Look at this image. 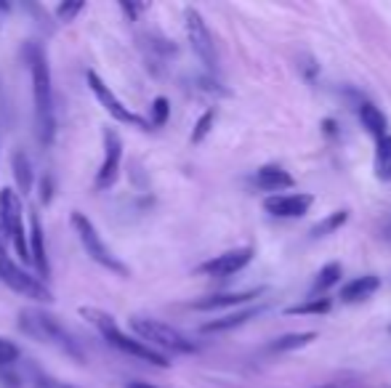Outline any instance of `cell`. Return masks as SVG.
Wrapping results in <instances>:
<instances>
[{
  "instance_id": "1",
  "label": "cell",
  "mask_w": 391,
  "mask_h": 388,
  "mask_svg": "<svg viewBox=\"0 0 391 388\" xmlns=\"http://www.w3.org/2000/svg\"><path fill=\"white\" fill-rule=\"evenodd\" d=\"M32 75V96H35V131L43 147L54 144L56 115H54V85H51V67L38 43H27L24 48Z\"/></svg>"
},
{
  "instance_id": "2",
  "label": "cell",
  "mask_w": 391,
  "mask_h": 388,
  "mask_svg": "<svg viewBox=\"0 0 391 388\" xmlns=\"http://www.w3.org/2000/svg\"><path fill=\"white\" fill-rule=\"evenodd\" d=\"M80 317L83 319H88V324H94L96 330H99V335H101L112 348H118V351L128 354V357H134V359L149 361V364H155V367H171V361L165 359V354L155 351V348H149L147 343H141V340L134 338V335L122 333L120 327H118V322H115V317L107 314V311L94 308V306H83Z\"/></svg>"
},
{
  "instance_id": "3",
  "label": "cell",
  "mask_w": 391,
  "mask_h": 388,
  "mask_svg": "<svg viewBox=\"0 0 391 388\" xmlns=\"http://www.w3.org/2000/svg\"><path fill=\"white\" fill-rule=\"evenodd\" d=\"M19 327L29 338H35L41 343H48V346H56L59 351H64L69 357H75V359H83L80 348L75 343V338L64 330V324L56 317H51V314L41 311V308H24L19 314Z\"/></svg>"
},
{
  "instance_id": "4",
  "label": "cell",
  "mask_w": 391,
  "mask_h": 388,
  "mask_svg": "<svg viewBox=\"0 0 391 388\" xmlns=\"http://www.w3.org/2000/svg\"><path fill=\"white\" fill-rule=\"evenodd\" d=\"M131 330L134 335L141 340V343H147L149 348H162V351H171V354H194L197 346H194V340H189L184 333H178L176 327L171 324H165V322L155 319V317H141V314H136L131 317Z\"/></svg>"
},
{
  "instance_id": "5",
  "label": "cell",
  "mask_w": 391,
  "mask_h": 388,
  "mask_svg": "<svg viewBox=\"0 0 391 388\" xmlns=\"http://www.w3.org/2000/svg\"><path fill=\"white\" fill-rule=\"evenodd\" d=\"M6 240L14 245L16 255L22 261H29V245L24 234V213H22V197L14 189H0V247H6Z\"/></svg>"
},
{
  "instance_id": "6",
  "label": "cell",
  "mask_w": 391,
  "mask_h": 388,
  "mask_svg": "<svg viewBox=\"0 0 391 388\" xmlns=\"http://www.w3.org/2000/svg\"><path fill=\"white\" fill-rule=\"evenodd\" d=\"M72 229H75V234H78V240H80L83 250L88 253L91 261H96L99 266H104L107 271L118 274V277H128V274H131L128 266H125L120 258L109 250L107 242L101 240V234L96 231L94 221H91L88 215H83L75 210V213H72Z\"/></svg>"
},
{
  "instance_id": "7",
  "label": "cell",
  "mask_w": 391,
  "mask_h": 388,
  "mask_svg": "<svg viewBox=\"0 0 391 388\" xmlns=\"http://www.w3.org/2000/svg\"><path fill=\"white\" fill-rule=\"evenodd\" d=\"M0 280L3 285H8L14 293L24 295V298H32V301H45V303H51L54 301V293H51V287L41 280V277H32L29 271L16 264L14 258L8 255L6 247H0Z\"/></svg>"
},
{
  "instance_id": "8",
  "label": "cell",
  "mask_w": 391,
  "mask_h": 388,
  "mask_svg": "<svg viewBox=\"0 0 391 388\" xmlns=\"http://www.w3.org/2000/svg\"><path fill=\"white\" fill-rule=\"evenodd\" d=\"M85 82H88V88L94 91L96 101L101 104V107L107 109V115L112 117V120L122 122V125H134V128H141V131H152L149 128V120H144L141 115H136V112H131V107H125L120 99L115 96V91L109 88L107 82L101 80L99 75H96L94 69L85 75Z\"/></svg>"
},
{
  "instance_id": "9",
  "label": "cell",
  "mask_w": 391,
  "mask_h": 388,
  "mask_svg": "<svg viewBox=\"0 0 391 388\" xmlns=\"http://www.w3.org/2000/svg\"><path fill=\"white\" fill-rule=\"evenodd\" d=\"M184 24H187V38L194 56L203 62V67L208 72H216V45H213L211 29H208L205 19L200 16V11L197 8H184Z\"/></svg>"
},
{
  "instance_id": "10",
  "label": "cell",
  "mask_w": 391,
  "mask_h": 388,
  "mask_svg": "<svg viewBox=\"0 0 391 388\" xmlns=\"http://www.w3.org/2000/svg\"><path fill=\"white\" fill-rule=\"evenodd\" d=\"M120 160H122V141L118 131L112 128H104V160L99 165V173H96L94 187L101 192V189H109L115 181H118V173H120Z\"/></svg>"
},
{
  "instance_id": "11",
  "label": "cell",
  "mask_w": 391,
  "mask_h": 388,
  "mask_svg": "<svg viewBox=\"0 0 391 388\" xmlns=\"http://www.w3.org/2000/svg\"><path fill=\"white\" fill-rule=\"evenodd\" d=\"M250 261H253V247H237V250H227V253L205 261L197 271L208 274V277H232V274L243 271Z\"/></svg>"
},
{
  "instance_id": "12",
  "label": "cell",
  "mask_w": 391,
  "mask_h": 388,
  "mask_svg": "<svg viewBox=\"0 0 391 388\" xmlns=\"http://www.w3.org/2000/svg\"><path fill=\"white\" fill-rule=\"evenodd\" d=\"M311 205H314L311 194H277L264 202L266 213L277 215V218H301L309 213Z\"/></svg>"
},
{
  "instance_id": "13",
  "label": "cell",
  "mask_w": 391,
  "mask_h": 388,
  "mask_svg": "<svg viewBox=\"0 0 391 388\" xmlns=\"http://www.w3.org/2000/svg\"><path fill=\"white\" fill-rule=\"evenodd\" d=\"M29 261L35 264L41 280L45 282L51 277V264H48V255H45V242H43V227L38 213H29Z\"/></svg>"
},
{
  "instance_id": "14",
  "label": "cell",
  "mask_w": 391,
  "mask_h": 388,
  "mask_svg": "<svg viewBox=\"0 0 391 388\" xmlns=\"http://www.w3.org/2000/svg\"><path fill=\"white\" fill-rule=\"evenodd\" d=\"M264 293V287H256V290H245V293H221V295H211V298H203L197 301L194 308L197 311H216V308H229V306H240V303H248L258 295Z\"/></svg>"
},
{
  "instance_id": "15",
  "label": "cell",
  "mask_w": 391,
  "mask_h": 388,
  "mask_svg": "<svg viewBox=\"0 0 391 388\" xmlns=\"http://www.w3.org/2000/svg\"><path fill=\"white\" fill-rule=\"evenodd\" d=\"M256 187L264 189V192H280V189H290L296 181H293V175L283 171L280 165H264V168H258L256 171Z\"/></svg>"
},
{
  "instance_id": "16",
  "label": "cell",
  "mask_w": 391,
  "mask_h": 388,
  "mask_svg": "<svg viewBox=\"0 0 391 388\" xmlns=\"http://www.w3.org/2000/svg\"><path fill=\"white\" fill-rule=\"evenodd\" d=\"M378 287H381V280H378L376 274H362V277H357V280H351L349 285H343V290H341V301H364V298H370V295L376 293Z\"/></svg>"
},
{
  "instance_id": "17",
  "label": "cell",
  "mask_w": 391,
  "mask_h": 388,
  "mask_svg": "<svg viewBox=\"0 0 391 388\" xmlns=\"http://www.w3.org/2000/svg\"><path fill=\"white\" fill-rule=\"evenodd\" d=\"M360 122H362V128L367 134L376 136V141L383 138V136H389V122L383 117V112L376 104H370V101L360 104Z\"/></svg>"
},
{
  "instance_id": "18",
  "label": "cell",
  "mask_w": 391,
  "mask_h": 388,
  "mask_svg": "<svg viewBox=\"0 0 391 388\" xmlns=\"http://www.w3.org/2000/svg\"><path fill=\"white\" fill-rule=\"evenodd\" d=\"M256 314H261V308H248V311H237V314H227L221 319L205 322L203 333H221V330H232V327H240L245 322H250Z\"/></svg>"
},
{
  "instance_id": "19",
  "label": "cell",
  "mask_w": 391,
  "mask_h": 388,
  "mask_svg": "<svg viewBox=\"0 0 391 388\" xmlns=\"http://www.w3.org/2000/svg\"><path fill=\"white\" fill-rule=\"evenodd\" d=\"M14 178L19 192L16 194H29L32 192V162L24 152H14Z\"/></svg>"
},
{
  "instance_id": "20",
  "label": "cell",
  "mask_w": 391,
  "mask_h": 388,
  "mask_svg": "<svg viewBox=\"0 0 391 388\" xmlns=\"http://www.w3.org/2000/svg\"><path fill=\"white\" fill-rule=\"evenodd\" d=\"M376 173L381 181H391V134L376 141Z\"/></svg>"
},
{
  "instance_id": "21",
  "label": "cell",
  "mask_w": 391,
  "mask_h": 388,
  "mask_svg": "<svg viewBox=\"0 0 391 388\" xmlns=\"http://www.w3.org/2000/svg\"><path fill=\"white\" fill-rule=\"evenodd\" d=\"M314 338H317V333H290V335H283V338H277V340L271 343L269 351H274V354H283V351H296V348L309 346Z\"/></svg>"
},
{
  "instance_id": "22",
  "label": "cell",
  "mask_w": 391,
  "mask_h": 388,
  "mask_svg": "<svg viewBox=\"0 0 391 388\" xmlns=\"http://www.w3.org/2000/svg\"><path fill=\"white\" fill-rule=\"evenodd\" d=\"M341 277V264H327V266L320 268V274H317V280L311 285V293H325L327 287H333Z\"/></svg>"
},
{
  "instance_id": "23",
  "label": "cell",
  "mask_w": 391,
  "mask_h": 388,
  "mask_svg": "<svg viewBox=\"0 0 391 388\" xmlns=\"http://www.w3.org/2000/svg\"><path fill=\"white\" fill-rule=\"evenodd\" d=\"M346 218H349V213H346V210H338V213L327 215L322 224H317V227H314L311 237H325V234H333L338 227H343V224H346Z\"/></svg>"
},
{
  "instance_id": "24",
  "label": "cell",
  "mask_w": 391,
  "mask_h": 388,
  "mask_svg": "<svg viewBox=\"0 0 391 388\" xmlns=\"http://www.w3.org/2000/svg\"><path fill=\"white\" fill-rule=\"evenodd\" d=\"M168 115H171V104H168V99L157 96V99L152 101V117H149V128H162V125L168 122Z\"/></svg>"
},
{
  "instance_id": "25",
  "label": "cell",
  "mask_w": 391,
  "mask_h": 388,
  "mask_svg": "<svg viewBox=\"0 0 391 388\" xmlns=\"http://www.w3.org/2000/svg\"><path fill=\"white\" fill-rule=\"evenodd\" d=\"M325 311H330V298H317L287 308V314H325Z\"/></svg>"
},
{
  "instance_id": "26",
  "label": "cell",
  "mask_w": 391,
  "mask_h": 388,
  "mask_svg": "<svg viewBox=\"0 0 391 388\" xmlns=\"http://www.w3.org/2000/svg\"><path fill=\"white\" fill-rule=\"evenodd\" d=\"M213 120H216V112H213V109H208L203 117L197 120L194 131H192V144H200L205 136L211 134V125H213Z\"/></svg>"
},
{
  "instance_id": "27",
  "label": "cell",
  "mask_w": 391,
  "mask_h": 388,
  "mask_svg": "<svg viewBox=\"0 0 391 388\" xmlns=\"http://www.w3.org/2000/svg\"><path fill=\"white\" fill-rule=\"evenodd\" d=\"M83 8H85V3H83V0H72V3H59V6H56V16H59V22H72L75 16L80 14Z\"/></svg>"
},
{
  "instance_id": "28",
  "label": "cell",
  "mask_w": 391,
  "mask_h": 388,
  "mask_svg": "<svg viewBox=\"0 0 391 388\" xmlns=\"http://www.w3.org/2000/svg\"><path fill=\"white\" fill-rule=\"evenodd\" d=\"M16 359H19V346L6 340V338H0V364H11Z\"/></svg>"
},
{
  "instance_id": "29",
  "label": "cell",
  "mask_w": 391,
  "mask_h": 388,
  "mask_svg": "<svg viewBox=\"0 0 391 388\" xmlns=\"http://www.w3.org/2000/svg\"><path fill=\"white\" fill-rule=\"evenodd\" d=\"M41 200L43 202H51V178L45 175L41 181Z\"/></svg>"
},
{
  "instance_id": "30",
  "label": "cell",
  "mask_w": 391,
  "mask_h": 388,
  "mask_svg": "<svg viewBox=\"0 0 391 388\" xmlns=\"http://www.w3.org/2000/svg\"><path fill=\"white\" fill-rule=\"evenodd\" d=\"M120 8H122V11H125L128 16H131V19H134V16L138 14V11H144V6H134V3H125V0L120 3Z\"/></svg>"
},
{
  "instance_id": "31",
  "label": "cell",
  "mask_w": 391,
  "mask_h": 388,
  "mask_svg": "<svg viewBox=\"0 0 391 388\" xmlns=\"http://www.w3.org/2000/svg\"><path fill=\"white\" fill-rule=\"evenodd\" d=\"M314 388H349V386H343V383H322V386H314Z\"/></svg>"
},
{
  "instance_id": "32",
  "label": "cell",
  "mask_w": 391,
  "mask_h": 388,
  "mask_svg": "<svg viewBox=\"0 0 391 388\" xmlns=\"http://www.w3.org/2000/svg\"><path fill=\"white\" fill-rule=\"evenodd\" d=\"M128 388H155V386H149V383H131Z\"/></svg>"
}]
</instances>
